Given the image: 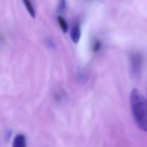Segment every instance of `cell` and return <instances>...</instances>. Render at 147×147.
I'll list each match as a JSON object with an SVG mask.
<instances>
[{"mask_svg": "<svg viewBox=\"0 0 147 147\" xmlns=\"http://www.w3.org/2000/svg\"><path fill=\"white\" fill-rule=\"evenodd\" d=\"M23 3L27 10V11L29 12V14L30 15L31 18H36V11L34 8V5L31 2V0H23Z\"/></svg>", "mask_w": 147, "mask_h": 147, "instance_id": "5", "label": "cell"}, {"mask_svg": "<svg viewBox=\"0 0 147 147\" xmlns=\"http://www.w3.org/2000/svg\"><path fill=\"white\" fill-rule=\"evenodd\" d=\"M70 37H71V40L75 43H77L79 42L81 38V30H80L79 25H75L72 28L71 32H70Z\"/></svg>", "mask_w": 147, "mask_h": 147, "instance_id": "4", "label": "cell"}, {"mask_svg": "<svg viewBox=\"0 0 147 147\" xmlns=\"http://www.w3.org/2000/svg\"><path fill=\"white\" fill-rule=\"evenodd\" d=\"M67 8V3H66V0H60L59 4H58V12L59 13H63L65 11Z\"/></svg>", "mask_w": 147, "mask_h": 147, "instance_id": "7", "label": "cell"}, {"mask_svg": "<svg viewBox=\"0 0 147 147\" xmlns=\"http://www.w3.org/2000/svg\"><path fill=\"white\" fill-rule=\"evenodd\" d=\"M130 104L132 116L138 127L147 132V100L136 88H133L131 92Z\"/></svg>", "mask_w": 147, "mask_h": 147, "instance_id": "1", "label": "cell"}, {"mask_svg": "<svg viewBox=\"0 0 147 147\" xmlns=\"http://www.w3.org/2000/svg\"><path fill=\"white\" fill-rule=\"evenodd\" d=\"M143 58L140 53L132 52L130 55V69L131 73V76L138 78L140 76V73L142 70Z\"/></svg>", "mask_w": 147, "mask_h": 147, "instance_id": "2", "label": "cell"}, {"mask_svg": "<svg viewBox=\"0 0 147 147\" xmlns=\"http://www.w3.org/2000/svg\"><path fill=\"white\" fill-rule=\"evenodd\" d=\"M57 20H58V23H59V25L62 30V32H67V29H68V26H67V24L66 22V20L61 17V16H58L57 17Z\"/></svg>", "mask_w": 147, "mask_h": 147, "instance_id": "6", "label": "cell"}, {"mask_svg": "<svg viewBox=\"0 0 147 147\" xmlns=\"http://www.w3.org/2000/svg\"><path fill=\"white\" fill-rule=\"evenodd\" d=\"M12 147H27V139L24 134H18L12 141Z\"/></svg>", "mask_w": 147, "mask_h": 147, "instance_id": "3", "label": "cell"}, {"mask_svg": "<svg viewBox=\"0 0 147 147\" xmlns=\"http://www.w3.org/2000/svg\"><path fill=\"white\" fill-rule=\"evenodd\" d=\"M100 42H95L94 44L93 49H94V51H98V50L100 49Z\"/></svg>", "mask_w": 147, "mask_h": 147, "instance_id": "8", "label": "cell"}]
</instances>
